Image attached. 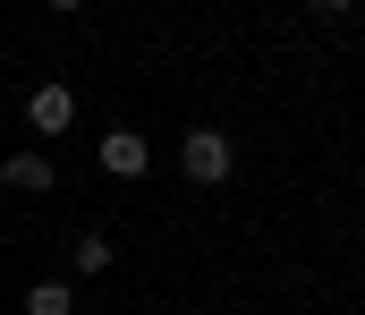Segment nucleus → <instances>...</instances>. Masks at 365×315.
Here are the masks:
<instances>
[{"label": "nucleus", "instance_id": "nucleus-1", "mask_svg": "<svg viewBox=\"0 0 365 315\" xmlns=\"http://www.w3.org/2000/svg\"><path fill=\"white\" fill-rule=\"evenodd\" d=\"M179 171L195 179V188H221V179H230V136H221V128H187Z\"/></svg>", "mask_w": 365, "mask_h": 315}, {"label": "nucleus", "instance_id": "nucleus-2", "mask_svg": "<svg viewBox=\"0 0 365 315\" xmlns=\"http://www.w3.org/2000/svg\"><path fill=\"white\" fill-rule=\"evenodd\" d=\"M102 171H110V179H145V171H153L145 136H136V128H110V136H102Z\"/></svg>", "mask_w": 365, "mask_h": 315}, {"label": "nucleus", "instance_id": "nucleus-3", "mask_svg": "<svg viewBox=\"0 0 365 315\" xmlns=\"http://www.w3.org/2000/svg\"><path fill=\"white\" fill-rule=\"evenodd\" d=\"M26 119H34V136H60V128L77 119V94H68V86H34V94H26Z\"/></svg>", "mask_w": 365, "mask_h": 315}, {"label": "nucleus", "instance_id": "nucleus-4", "mask_svg": "<svg viewBox=\"0 0 365 315\" xmlns=\"http://www.w3.org/2000/svg\"><path fill=\"white\" fill-rule=\"evenodd\" d=\"M0 188H26V196H43V188H51V162H43V154H17V162H0Z\"/></svg>", "mask_w": 365, "mask_h": 315}, {"label": "nucleus", "instance_id": "nucleus-5", "mask_svg": "<svg viewBox=\"0 0 365 315\" xmlns=\"http://www.w3.org/2000/svg\"><path fill=\"white\" fill-rule=\"evenodd\" d=\"M68 307H77L68 281H34V290H26V315H68Z\"/></svg>", "mask_w": 365, "mask_h": 315}, {"label": "nucleus", "instance_id": "nucleus-6", "mask_svg": "<svg viewBox=\"0 0 365 315\" xmlns=\"http://www.w3.org/2000/svg\"><path fill=\"white\" fill-rule=\"evenodd\" d=\"M77 273H110V239H102V230H86V239H77Z\"/></svg>", "mask_w": 365, "mask_h": 315}, {"label": "nucleus", "instance_id": "nucleus-7", "mask_svg": "<svg viewBox=\"0 0 365 315\" xmlns=\"http://www.w3.org/2000/svg\"><path fill=\"white\" fill-rule=\"evenodd\" d=\"M306 9H323V17H349V9H357V0H306Z\"/></svg>", "mask_w": 365, "mask_h": 315}, {"label": "nucleus", "instance_id": "nucleus-8", "mask_svg": "<svg viewBox=\"0 0 365 315\" xmlns=\"http://www.w3.org/2000/svg\"><path fill=\"white\" fill-rule=\"evenodd\" d=\"M51 9H86V0H51Z\"/></svg>", "mask_w": 365, "mask_h": 315}]
</instances>
